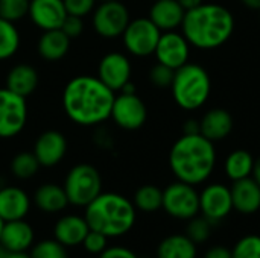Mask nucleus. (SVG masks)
Listing matches in <instances>:
<instances>
[{
  "label": "nucleus",
  "instance_id": "4be33fe9",
  "mask_svg": "<svg viewBox=\"0 0 260 258\" xmlns=\"http://www.w3.org/2000/svg\"><path fill=\"white\" fill-rule=\"evenodd\" d=\"M32 205L44 214H59L67 210L69 199L62 186L56 182L40 184L32 195Z\"/></svg>",
  "mask_w": 260,
  "mask_h": 258
},
{
  "label": "nucleus",
  "instance_id": "5701e85b",
  "mask_svg": "<svg viewBox=\"0 0 260 258\" xmlns=\"http://www.w3.org/2000/svg\"><path fill=\"white\" fill-rule=\"evenodd\" d=\"M186 11L177 0H155L149 8V20L161 30H177L181 27Z\"/></svg>",
  "mask_w": 260,
  "mask_h": 258
},
{
  "label": "nucleus",
  "instance_id": "f3484780",
  "mask_svg": "<svg viewBox=\"0 0 260 258\" xmlns=\"http://www.w3.org/2000/svg\"><path fill=\"white\" fill-rule=\"evenodd\" d=\"M88 231H90V227L84 214L69 213V214L59 216L55 220L52 237L58 240L61 245H64L67 249H70V248L81 246Z\"/></svg>",
  "mask_w": 260,
  "mask_h": 258
},
{
  "label": "nucleus",
  "instance_id": "c756f323",
  "mask_svg": "<svg viewBox=\"0 0 260 258\" xmlns=\"http://www.w3.org/2000/svg\"><path fill=\"white\" fill-rule=\"evenodd\" d=\"M21 36L15 23L0 17V61L11 59L20 49Z\"/></svg>",
  "mask_w": 260,
  "mask_h": 258
},
{
  "label": "nucleus",
  "instance_id": "e433bc0d",
  "mask_svg": "<svg viewBox=\"0 0 260 258\" xmlns=\"http://www.w3.org/2000/svg\"><path fill=\"white\" fill-rule=\"evenodd\" d=\"M96 2L98 0H64V6H66L67 15L84 18L93 12V9L96 8Z\"/></svg>",
  "mask_w": 260,
  "mask_h": 258
},
{
  "label": "nucleus",
  "instance_id": "c85d7f7f",
  "mask_svg": "<svg viewBox=\"0 0 260 258\" xmlns=\"http://www.w3.org/2000/svg\"><path fill=\"white\" fill-rule=\"evenodd\" d=\"M41 169L37 157L34 155V152H18L11 158L9 163V170L12 173V176L18 181H27L32 179L38 170Z\"/></svg>",
  "mask_w": 260,
  "mask_h": 258
},
{
  "label": "nucleus",
  "instance_id": "dca6fc26",
  "mask_svg": "<svg viewBox=\"0 0 260 258\" xmlns=\"http://www.w3.org/2000/svg\"><path fill=\"white\" fill-rule=\"evenodd\" d=\"M27 17L43 32L61 29L67 17L64 0H29Z\"/></svg>",
  "mask_w": 260,
  "mask_h": 258
},
{
  "label": "nucleus",
  "instance_id": "7c9ffc66",
  "mask_svg": "<svg viewBox=\"0 0 260 258\" xmlns=\"http://www.w3.org/2000/svg\"><path fill=\"white\" fill-rule=\"evenodd\" d=\"M215 224H212L207 217H204L203 214H198L195 217H192L190 220L186 222V228H184V234L197 245H206L215 231Z\"/></svg>",
  "mask_w": 260,
  "mask_h": 258
},
{
  "label": "nucleus",
  "instance_id": "1a4fd4ad",
  "mask_svg": "<svg viewBox=\"0 0 260 258\" xmlns=\"http://www.w3.org/2000/svg\"><path fill=\"white\" fill-rule=\"evenodd\" d=\"M161 30L149 20V17H139L128 23L122 33L125 50L136 58H146L154 55Z\"/></svg>",
  "mask_w": 260,
  "mask_h": 258
},
{
  "label": "nucleus",
  "instance_id": "58836bf2",
  "mask_svg": "<svg viewBox=\"0 0 260 258\" xmlns=\"http://www.w3.org/2000/svg\"><path fill=\"white\" fill-rule=\"evenodd\" d=\"M98 258H140L139 254L123 245H108V248Z\"/></svg>",
  "mask_w": 260,
  "mask_h": 258
},
{
  "label": "nucleus",
  "instance_id": "de8ad7c7",
  "mask_svg": "<svg viewBox=\"0 0 260 258\" xmlns=\"http://www.w3.org/2000/svg\"><path fill=\"white\" fill-rule=\"evenodd\" d=\"M3 225H5V220L0 217V236H2V230H3Z\"/></svg>",
  "mask_w": 260,
  "mask_h": 258
},
{
  "label": "nucleus",
  "instance_id": "4468645a",
  "mask_svg": "<svg viewBox=\"0 0 260 258\" xmlns=\"http://www.w3.org/2000/svg\"><path fill=\"white\" fill-rule=\"evenodd\" d=\"M133 65L129 58L122 52L105 53L98 64V78L114 93L131 82Z\"/></svg>",
  "mask_w": 260,
  "mask_h": 258
},
{
  "label": "nucleus",
  "instance_id": "473e14b6",
  "mask_svg": "<svg viewBox=\"0 0 260 258\" xmlns=\"http://www.w3.org/2000/svg\"><path fill=\"white\" fill-rule=\"evenodd\" d=\"M232 258H260V234H244L232 248Z\"/></svg>",
  "mask_w": 260,
  "mask_h": 258
},
{
  "label": "nucleus",
  "instance_id": "79ce46f5",
  "mask_svg": "<svg viewBox=\"0 0 260 258\" xmlns=\"http://www.w3.org/2000/svg\"><path fill=\"white\" fill-rule=\"evenodd\" d=\"M177 2L181 5V8H183L184 11L195 9V8H198L200 5H203V3H204V0H177Z\"/></svg>",
  "mask_w": 260,
  "mask_h": 258
},
{
  "label": "nucleus",
  "instance_id": "b1692460",
  "mask_svg": "<svg viewBox=\"0 0 260 258\" xmlns=\"http://www.w3.org/2000/svg\"><path fill=\"white\" fill-rule=\"evenodd\" d=\"M38 84L40 75L37 68L24 62L11 67L5 79V87L21 97L30 96L38 88Z\"/></svg>",
  "mask_w": 260,
  "mask_h": 258
},
{
  "label": "nucleus",
  "instance_id": "a19ab883",
  "mask_svg": "<svg viewBox=\"0 0 260 258\" xmlns=\"http://www.w3.org/2000/svg\"><path fill=\"white\" fill-rule=\"evenodd\" d=\"M183 134H186V135L200 134V120L193 119V117L184 120V123H183Z\"/></svg>",
  "mask_w": 260,
  "mask_h": 258
},
{
  "label": "nucleus",
  "instance_id": "423d86ee",
  "mask_svg": "<svg viewBox=\"0 0 260 258\" xmlns=\"http://www.w3.org/2000/svg\"><path fill=\"white\" fill-rule=\"evenodd\" d=\"M62 187L66 190L69 204L76 208H85L102 190L101 172L88 163H79L70 167Z\"/></svg>",
  "mask_w": 260,
  "mask_h": 258
},
{
  "label": "nucleus",
  "instance_id": "2eb2a0df",
  "mask_svg": "<svg viewBox=\"0 0 260 258\" xmlns=\"http://www.w3.org/2000/svg\"><path fill=\"white\" fill-rule=\"evenodd\" d=\"M67 149L69 143L61 131L46 129L34 141L32 152L37 157L41 167L52 169L64 160Z\"/></svg>",
  "mask_w": 260,
  "mask_h": 258
},
{
  "label": "nucleus",
  "instance_id": "f8f14e48",
  "mask_svg": "<svg viewBox=\"0 0 260 258\" xmlns=\"http://www.w3.org/2000/svg\"><path fill=\"white\" fill-rule=\"evenodd\" d=\"M110 119L120 129L137 131L146 123L148 108L137 93L120 91V94L114 97Z\"/></svg>",
  "mask_w": 260,
  "mask_h": 258
},
{
  "label": "nucleus",
  "instance_id": "393cba45",
  "mask_svg": "<svg viewBox=\"0 0 260 258\" xmlns=\"http://www.w3.org/2000/svg\"><path fill=\"white\" fill-rule=\"evenodd\" d=\"M72 40L62 32V29L44 30L37 43L38 55L47 62L61 61L70 50Z\"/></svg>",
  "mask_w": 260,
  "mask_h": 258
},
{
  "label": "nucleus",
  "instance_id": "f704fd0d",
  "mask_svg": "<svg viewBox=\"0 0 260 258\" xmlns=\"http://www.w3.org/2000/svg\"><path fill=\"white\" fill-rule=\"evenodd\" d=\"M174 75H175L174 68L157 62L149 70V81L155 88L165 90V88H171L172 81H174Z\"/></svg>",
  "mask_w": 260,
  "mask_h": 258
},
{
  "label": "nucleus",
  "instance_id": "2f4dec72",
  "mask_svg": "<svg viewBox=\"0 0 260 258\" xmlns=\"http://www.w3.org/2000/svg\"><path fill=\"white\" fill-rule=\"evenodd\" d=\"M30 258H70L69 249L53 237L37 240L29 249Z\"/></svg>",
  "mask_w": 260,
  "mask_h": 258
},
{
  "label": "nucleus",
  "instance_id": "aec40b11",
  "mask_svg": "<svg viewBox=\"0 0 260 258\" xmlns=\"http://www.w3.org/2000/svg\"><path fill=\"white\" fill-rule=\"evenodd\" d=\"M233 211L241 216H254L260 211V186L250 176L235 181L230 187Z\"/></svg>",
  "mask_w": 260,
  "mask_h": 258
},
{
  "label": "nucleus",
  "instance_id": "37998d69",
  "mask_svg": "<svg viewBox=\"0 0 260 258\" xmlns=\"http://www.w3.org/2000/svg\"><path fill=\"white\" fill-rule=\"evenodd\" d=\"M251 178L260 186V155L257 158H254V166H253V173Z\"/></svg>",
  "mask_w": 260,
  "mask_h": 258
},
{
  "label": "nucleus",
  "instance_id": "c9c22d12",
  "mask_svg": "<svg viewBox=\"0 0 260 258\" xmlns=\"http://www.w3.org/2000/svg\"><path fill=\"white\" fill-rule=\"evenodd\" d=\"M108 245H110V239L107 236H104V234H101L98 231L90 230L81 246L84 248V251L87 254L98 257V255H101L108 248Z\"/></svg>",
  "mask_w": 260,
  "mask_h": 258
},
{
  "label": "nucleus",
  "instance_id": "ea45409f",
  "mask_svg": "<svg viewBox=\"0 0 260 258\" xmlns=\"http://www.w3.org/2000/svg\"><path fill=\"white\" fill-rule=\"evenodd\" d=\"M203 258H232V248L225 245H212L206 249Z\"/></svg>",
  "mask_w": 260,
  "mask_h": 258
},
{
  "label": "nucleus",
  "instance_id": "a878e982",
  "mask_svg": "<svg viewBox=\"0 0 260 258\" xmlns=\"http://www.w3.org/2000/svg\"><path fill=\"white\" fill-rule=\"evenodd\" d=\"M155 258H198V246L184 233H174L158 242Z\"/></svg>",
  "mask_w": 260,
  "mask_h": 258
},
{
  "label": "nucleus",
  "instance_id": "a18cd8bd",
  "mask_svg": "<svg viewBox=\"0 0 260 258\" xmlns=\"http://www.w3.org/2000/svg\"><path fill=\"white\" fill-rule=\"evenodd\" d=\"M6 258H30L29 252H8Z\"/></svg>",
  "mask_w": 260,
  "mask_h": 258
},
{
  "label": "nucleus",
  "instance_id": "20e7f679",
  "mask_svg": "<svg viewBox=\"0 0 260 258\" xmlns=\"http://www.w3.org/2000/svg\"><path fill=\"white\" fill-rule=\"evenodd\" d=\"M137 213L133 201L116 192H102L84 208L90 230L107 236L110 240L129 234L136 227Z\"/></svg>",
  "mask_w": 260,
  "mask_h": 258
},
{
  "label": "nucleus",
  "instance_id": "49530a36",
  "mask_svg": "<svg viewBox=\"0 0 260 258\" xmlns=\"http://www.w3.org/2000/svg\"><path fill=\"white\" fill-rule=\"evenodd\" d=\"M6 255H8V252L3 249V246L0 245V258H6Z\"/></svg>",
  "mask_w": 260,
  "mask_h": 258
},
{
  "label": "nucleus",
  "instance_id": "9d476101",
  "mask_svg": "<svg viewBox=\"0 0 260 258\" xmlns=\"http://www.w3.org/2000/svg\"><path fill=\"white\" fill-rule=\"evenodd\" d=\"M27 102L6 87L0 88V140L17 137L27 123Z\"/></svg>",
  "mask_w": 260,
  "mask_h": 258
},
{
  "label": "nucleus",
  "instance_id": "6e6552de",
  "mask_svg": "<svg viewBox=\"0 0 260 258\" xmlns=\"http://www.w3.org/2000/svg\"><path fill=\"white\" fill-rule=\"evenodd\" d=\"M129 21V9L120 0L101 2L91 12L93 30L105 40L122 36Z\"/></svg>",
  "mask_w": 260,
  "mask_h": 258
},
{
  "label": "nucleus",
  "instance_id": "bb28decb",
  "mask_svg": "<svg viewBox=\"0 0 260 258\" xmlns=\"http://www.w3.org/2000/svg\"><path fill=\"white\" fill-rule=\"evenodd\" d=\"M254 157L247 149H235L232 151L224 161V173L225 176L235 182L245 178H250L253 173Z\"/></svg>",
  "mask_w": 260,
  "mask_h": 258
},
{
  "label": "nucleus",
  "instance_id": "9b49d317",
  "mask_svg": "<svg viewBox=\"0 0 260 258\" xmlns=\"http://www.w3.org/2000/svg\"><path fill=\"white\" fill-rule=\"evenodd\" d=\"M233 213L232 190L224 182H209L200 192V214L212 224H222Z\"/></svg>",
  "mask_w": 260,
  "mask_h": 258
},
{
  "label": "nucleus",
  "instance_id": "72a5a7b5",
  "mask_svg": "<svg viewBox=\"0 0 260 258\" xmlns=\"http://www.w3.org/2000/svg\"><path fill=\"white\" fill-rule=\"evenodd\" d=\"M29 0H0V17L8 21H20L27 15Z\"/></svg>",
  "mask_w": 260,
  "mask_h": 258
},
{
  "label": "nucleus",
  "instance_id": "a211bd4d",
  "mask_svg": "<svg viewBox=\"0 0 260 258\" xmlns=\"http://www.w3.org/2000/svg\"><path fill=\"white\" fill-rule=\"evenodd\" d=\"M32 210V196L18 186L0 187V217L5 222L26 219Z\"/></svg>",
  "mask_w": 260,
  "mask_h": 258
},
{
  "label": "nucleus",
  "instance_id": "4c0bfd02",
  "mask_svg": "<svg viewBox=\"0 0 260 258\" xmlns=\"http://www.w3.org/2000/svg\"><path fill=\"white\" fill-rule=\"evenodd\" d=\"M62 32L70 38L75 40L78 36H81V33L84 32V21L81 17H75V15H67L62 26H61Z\"/></svg>",
  "mask_w": 260,
  "mask_h": 258
},
{
  "label": "nucleus",
  "instance_id": "39448f33",
  "mask_svg": "<svg viewBox=\"0 0 260 258\" xmlns=\"http://www.w3.org/2000/svg\"><path fill=\"white\" fill-rule=\"evenodd\" d=\"M171 93L174 102L184 111H197L203 108L212 94V79L209 71L203 65L189 61L175 70Z\"/></svg>",
  "mask_w": 260,
  "mask_h": 258
},
{
  "label": "nucleus",
  "instance_id": "8fccbe9b",
  "mask_svg": "<svg viewBox=\"0 0 260 258\" xmlns=\"http://www.w3.org/2000/svg\"><path fill=\"white\" fill-rule=\"evenodd\" d=\"M259 20H260V9H259Z\"/></svg>",
  "mask_w": 260,
  "mask_h": 258
},
{
  "label": "nucleus",
  "instance_id": "0eeeda50",
  "mask_svg": "<svg viewBox=\"0 0 260 258\" xmlns=\"http://www.w3.org/2000/svg\"><path fill=\"white\" fill-rule=\"evenodd\" d=\"M161 210L171 219L187 222L200 214V192L195 186L175 179L163 189Z\"/></svg>",
  "mask_w": 260,
  "mask_h": 258
},
{
  "label": "nucleus",
  "instance_id": "6ab92c4d",
  "mask_svg": "<svg viewBox=\"0 0 260 258\" xmlns=\"http://www.w3.org/2000/svg\"><path fill=\"white\" fill-rule=\"evenodd\" d=\"M35 242V230L26 219L5 222L0 236V245L6 252H29Z\"/></svg>",
  "mask_w": 260,
  "mask_h": 258
},
{
  "label": "nucleus",
  "instance_id": "412c9836",
  "mask_svg": "<svg viewBox=\"0 0 260 258\" xmlns=\"http://www.w3.org/2000/svg\"><path fill=\"white\" fill-rule=\"evenodd\" d=\"M235 126L233 116L225 108H210L200 119V134L216 143L225 140Z\"/></svg>",
  "mask_w": 260,
  "mask_h": 258
},
{
  "label": "nucleus",
  "instance_id": "09e8293b",
  "mask_svg": "<svg viewBox=\"0 0 260 258\" xmlns=\"http://www.w3.org/2000/svg\"><path fill=\"white\" fill-rule=\"evenodd\" d=\"M99 2H110V0H99Z\"/></svg>",
  "mask_w": 260,
  "mask_h": 258
},
{
  "label": "nucleus",
  "instance_id": "f257e3e1",
  "mask_svg": "<svg viewBox=\"0 0 260 258\" xmlns=\"http://www.w3.org/2000/svg\"><path fill=\"white\" fill-rule=\"evenodd\" d=\"M116 93L98 76L78 75L62 90V109L79 126H98L111 117Z\"/></svg>",
  "mask_w": 260,
  "mask_h": 258
},
{
  "label": "nucleus",
  "instance_id": "c03bdc74",
  "mask_svg": "<svg viewBox=\"0 0 260 258\" xmlns=\"http://www.w3.org/2000/svg\"><path fill=\"white\" fill-rule=\"evenodd\" d=\"M245 8L253 9V11H259L260 9V0H239Z\"/></svg>",
  "mask_w": 260,
  "mask_h": 258
},
{
  "label": "nucleus",
  "instance_id": "f03ea898",
  "mask_svg": "<svg viewBox=\"0 0 260 258\" xmlns=\"http://www.w3.org/2000/svg\"><path fill=\"white\" fill-rule=\"evenodd\" d=\"M168 161L175 179L197 187L206 184L215 173L218 152L215 143L201 134H183L171 146Z\"/></svg>",
  "mask_w": 260,
  "mask_h": 258
},
{
  "label": "nucleus",
  "instance_id": "ddd939ff",
  "mask_svg": "<svg viewBox=\"0 0 260 258\" xmlns=\"http://www.w3.org/2000/svg\"><path fill=\"white\" fill-rule=\"evenodd\" d=\"M190 49L192 46L189 44V41L181 32L168 30V32H161L154 56L157 62L177 70L189 62Z\"/></svg>",
  "mask_w": 260,
  "mask_h": 258
},
{
  "label": "nucleus",
  "instance_id": "cd10ccee",
  "mask_svg": "<svg viewBox=\"0 0 260 258\" xmlns=\"http://www.w3.org/2000/svg\"><path fill=\"white\" fill-rule=\"evenodd\" d=\"M133 204L137 211L152 214L161 210L163 204V189L154 186V184H145L140 186L133 196Z\"/></svg>",
  "mask_w": 260,
  "mask_h": 258
},
{
  "label": "nucleus",
  "instance_id": "7ed1b4c3",
  "mask_svg": "<svg viewBox=\"0 0 260 258\" xmlns=\"http://www.w3.org/2000/svg\"><path fill=\"white\" fill-rule=\"evenodd\" d=\"M235 15L221 3H203L186 11L181 33L189 44L200 50H215L222 47L235 32Z\"/></svg>",
  "mask_w": 260,
  "mask_h": 258
}]
</instances>
